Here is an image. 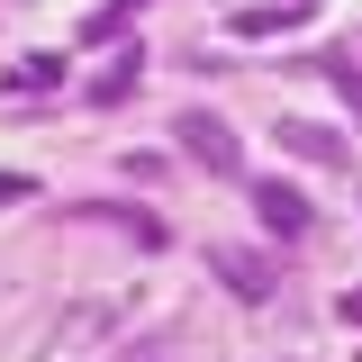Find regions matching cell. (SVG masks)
Listing matches in <instances>:
<instances>
[{
	"label": "cell",
	"instance_id": "cell-4",
	"mask_svg": "<svg viewBox=\"0 0 362 362\" xmlns=\"http://www.w3.org/2000/svg\"><path fill=\"white\" fill-rule=\"evenodd\" d=\"M281 145H290V154H308V163H326V173H344V163H354V136H335V127H317V118H281Z\"/></svg>",
	"mask_w": 362,
	"mask_h": 362
},
{
	"label": "cell",
	"instance_id": "cell-10",
	"mask_svg": "<svg viewBox=\"0 0 362 362\" xmlns=\"http://www.w3.org/2000/svg\"><path fill=\"white\" fill-rule=\"evenodd\" d=\"M127 18H136V0H118V9H100V18H90L82 37H90V45H118V28H127Z\"/></svg>",
	"mask_w": 362,
	"mask_h": 362
},
{
	"label": "cell",
	"instance_id": "cell-5",
	"mask_svg": "<svg viewBox=\"0 0 362 362\" xmlns=\"http://www.w3.org/2000/svg\"><path fill=\"white\" fill-rule=\"evenodd\" d=\"M136 73H145V54H136V45H118V64H109V73L90 82V109H118V100L136 90Z\"/></svg>",
	"mask_w": 362,
	"mask_h": 362
},
{
	"label": "cell",
	"instance_id": "cell-12",
	"mask_svg": "<svg viewBox=\"0 0 362 362\" xmlns=\"http://www.w3.org/2000/svg\"><path fill=\"white\" fill-rule=\"evenodd\" d=\"M154 362H173V354H154Z\"/></svg>",
	"mask_w": 362,
	"mask_h": 362
},
{
	"label": "cell",
	"instance_id": "cell-8",
	"mask_svg": "<svg viewBox=\"0 0 362 362\" xmlns=\"http://www.w3.org/2000/svg\"><path fill=\"white\" fill-rule=\"evenodd\" d=\"M54 82H64L54 54H18V64H9V90H54Z\"/></svg>",
	"mask_w": 362,
	"mask_h": 362
},
{
	"label": "cell",
	"instance_id": "cell-7",
	"mask_svg": "<svg viewBox=\"0 0 362 362\" xmlns=\"http://www.w3.org/2000/svg\"><path fill=\"white\" fill-rule=\"evenodd\" d=\"M308 18V0H272V9H245L235 18V37H272V28H299Z\"/></svg>",
	"mask_w": 362,
	"mask_h": 362
},
{
	"label": "cell",
	"instance_id": "cell-6",
	"mask_svg": "<svg viewBox=\"0 0 362 362\" xmlns=\"http://www.w3.org/2000/svg\"><path fill=\"white\" fill-rule=\"evenodd\" d=\"M90 218L118 226V235H127V245H145V254H163V245H173V235H163V218H145V209H90Z\"/></svg>",
	"mask_w": 362,
	"mask_h": 362
},
{
	"label": "cell",
	"instance_id": "cell-3",
	"mask_svg": "<svg viewBox=\"0 0 362 362\" xmlns=\"http://www.w3.org/2000/svg\"><path fill=\"white\" fill-rule=\"evenodd\" d=\"M254 218H263L272 235H281V245H299V235L317 226V209L299 199V190H290V181H254Z\"/></svg>",
	"mask_w": 362,
	"mask_h": 362
},
{
	"label": "cell",
	"instance_id": "cell-1",
	"mask_svg": "<svg viewBox=\"0 0 362 362\" xmlns=\"http://www.w3.org/2000/svg\"><path fill=\"white\" fill-rule=\"evenodd\" d=\"M173 145L209 181H245V145H235V127H226L218 109H181V118H173Z\"/></svg>",
	"mask_w": 362,
	"mask_h": 362
},
{
	"label": "cell",
	"instance_id": "cell-11",
	"mask_svg": "<svg viewBox=\"0 0 362 362\" xmlns=\"http://www.w3.org/2000/svg\"><path fill=\"white\" fill-rule=\"evenodd\" d=\"M335 317H354V326H362V290H344V299H335Z\"/></svg>",
	"mask_w": 362,
	"mask_h": 362
},
{
	"label": "cell",
	"instance_id": "cell-9",
	"mask_svg": "<svg viewBox=\"0 0 362 362\" xmlns=\"http://www.w3.org/2000/svg\"><path fill=\"white\" fill-rule=\"evenodd\" d=\"M326 73H335V90L354 100V118H362V64H354V54H344V45H335V54H326Z\"/></svg>",
	"mask_w": 362,
	"mask_h": 362
},
{
	"label": "cell",
	"instance_id": "cell-2",
	"mask_svg": "<svg viewBox=\"0 0 362 362\" xmlns=\"http://www.w3.org/2000/svg\"><path fill=\"white\" fill-rule=\"evenodd\" d=\"M209 272H218V281L245 299V308H263L272 290H281V272H272L263 254H235V245H209Z\"/></svg>",
	"mask_w": 362,
	"mask_h": 362
}]
</instances>
